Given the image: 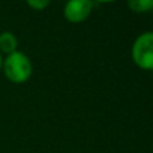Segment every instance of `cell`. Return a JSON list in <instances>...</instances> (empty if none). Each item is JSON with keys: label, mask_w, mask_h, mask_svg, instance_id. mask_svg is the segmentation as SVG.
Here are the masks:
<instances>
[{"label": "cell", "mask_w": 153, "mask_h": 153, "mask_svg": "<svg viewBox=\"0 0 153 153\" xmlns=\"http://www.w3.org/2000/svg\"><path fill=\"white\" fill-rule=\"evenodd\" d=\"M1 69L5 76L13 83H24L32 74V63L30 58L18 50L5 56Z\"/></svg>", "instance_id": "cell-1"}, {"label": "cell", "mask_w": 153, "mask_h": 153, "mask_svg": "<svg viewBox=\"0 0 153 153\" xmlns=\"http://www.w3.org/2000/svg\"><path fill=\"white\" fill-rule=\"evenodd\" d=\"M132 59L143 70H153V31L141 34L132 46Z\"/></svg>", "instance_id": "cell-2"}, {"label": "cell", "mask_w": 153, "mask_h": 153, "mask_svg": "<svg viewBox=\"0 0 153 153\" xmlns=\"http://www.w3.org/2000/svg\"><path fill=\"white\" fill-rule=\"evenodd\" d=\"M93 11V0H67L63 15L70 23H81L90 16Z\"/></svg>", "instance_id": "cell-3"}, {"label": "cell", "mask_w": 153, "mask_h": 153, "mask_svg": "<svg viewBox=\"0 0 153 153\" xmlns=\"http://www.w3.org/2000/svg\"><path fill=\"white\" fill-rule=\"evenodd\" d=\"M18 48V38L10 31H4L0 34V53L12 54Z\"/></svg>", "instance_id": "cell-4"}, {"label": "cell", "mask_w": 153, "mask_h": 153, "mask_svg": "<svg viewBox=\"0 0 153 153\" xmlns=\"http://www.w3.org/2000/svg\"><path fill=\"white\" fill-rule=\"evenodd\" d=\"M128 5L133 12L143 13L153 10V0H128Z\"/></svg>", "instance_id": "cell-5"}, {"label": "cell", "mask_w": 153, "mask_h": 153, "mask_svg": "<svg viewBox=\"0 0 153 153\" xmlns=\"http://www.w3.org/2000/svg\"><path fill=\"white\" fill-rule=\"evenodd\" d=\"M27 4L32 8V10H36V11H42L45 8L48 7L51 0H26Z\"/></svg>", "instance_id": "cell-6"}, {"label": "cell", "mask_w": 153, "mask_h": 153, "mask_svg": "<svg viewBox=\"0 0 153 153\" xmlns=\"http://www.w3.org/2000/svg\"><path fill=\"white\" fill-rule=\"evenodd\" d=\"M95 1H100V3H111V1H116V0H95Z\"/></svg>", "instance_id": "cell-7"}, {"label": "cell", "mask_w": 153, "mask_h": 153, "mask_svg": "<svg viewBox=\"0 0 153 153\" xmlns=\"http://www.w3.org/2000/svg\"><path fill=\"white\" fill-rule=\"evenodd\" d=\"M3 67V58H1V53H0V70Z\"/></svg>", "instance_id": "cell-8"}]
</instances>
